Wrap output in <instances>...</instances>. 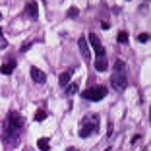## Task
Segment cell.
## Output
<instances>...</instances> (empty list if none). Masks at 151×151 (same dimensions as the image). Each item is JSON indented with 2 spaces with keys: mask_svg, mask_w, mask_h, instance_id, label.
I'll list each match as a JSON object with an SVG mask.
<instances>
[{
  "mask_svg": "<svg viewBox=\"0 0 151 151\" xmlns=\"http://www.w3.org/2000/svg\"><path fill=\"white\" fill-rule=\"evenodd\" d=\"M99 128V114H87L81 118V128H80V136L81 138H89L91 134H95Z\"/></svg>",
  "mask_w": 151,
  "mask_h": 151,
  "instance_id": "1",
  "label": "cell"
},
{
  "mask_svg": "<svg viewBox=\"0 0 151 151\" xmlns=\"http://www.w3.org/2000/svg\"><path fill=\"white\" fill-rule=\"evenodd\" d=\"M105 95H107V87H103V85H95V87L85 89L83 93H81V97L87 99V101H101V99H105Z\"/></svg>",
  "mask_w": 151,
  "mask_h": 151,
  "instance_id": "2",
  "label": "cell"
},
{
  "mask_svg": "<svg viewBox=\"0 0 151 151\" xmlns=\"http://www.w3.org/2000/svg\"><path fill=\"white\" fill-rule=\"evenodd\" d=\"M111 85L114 91H124L126 85H128V81H126V76L120 74V72H112L111 76Z\"/></svg>",
  "mask_w": 151,
  "mask_h": 151,
  "instance_id": "3",
  "label": "cell"
},
{
  "mask_svg": "<svg viewBox=\"0 0 151 151\" xmlns=\"http://www.w3.org/2000/svg\"><path fill=\"white\" fill-rule=\"evenodd\" d=\"M23 124H25V120H23V116L19 114V112H16V111H12L10 112V116H8V128H12V130H22L23 128Z\"/></svg>",
  "mask_w": 151,
  "mask_h": 151,
  "instance_id": "4",
  "label": "cell"
},
{
  "mask_svg": "<svg viewBox=\"0 0 151 151\" xmlns=\"http://www.w3.org/2000/svg\"><path fill=\"white\" fill-rule=\"evenodd\" d=\"M87 39H89V43H91V47H93V50H95L97 56H105V54H107L105 47L101 45V39H99L95 33H87Z\"/></svg>",
  "mask_w": 151,
  "mask_h": 151,
  "instance_id": "5",
  "label": "cell"
},
{
  "mask_svg": "<svg viewBox=\"0 0 151 151\" xmlns=\"http://www.w3.org/2000/svg\"><path fill=\"white\" fill-rule=\"evenodd\" d=\"M2 138H4V142L8 143L10 147H14V145H18V143H19V132H18V130H12V128H8V126H6L4 136H2Z\"/></svg>",
  "mask_w": 151,
  "mask_h": 151,
  "instance_id": "6",
  "label": "cell"
},
{
  "mask_svg": "<svg viewBox=\"0 0 151 151\" xmlns=\"http://www.w3.org/2000/svg\"><path fill=\"white\" fill-rule=\"evenodd\" d=\"M78 45H80V50H81V56H83V60H85V62H89V60H91V54H89V47H87V41H85V37L78 39Z\"/></svg>",
  "mask_w": 151,
  "mask_h": 151,
  "instance_id": "7",
  "label": "cell"
},
{
  "mask_svg": "<svg viewBox=\"0 0 151 151\" xmlns=\"http://www.w3.org/2000/svg\"><path fill=\"white\" fill-rule=\"evenodd\" d=\"M31 78H33L35 83H45V81H47V74H45L43 70H39V68H35V66L31 68Z\"/></svg>",
  "mask_w": 151,
  "mask_h": 151,
  "instance_id": "8",
  "label": "cell"
},
{
  "mask_svg": "<svg viewBox=\"0 0 151 151\" xmlns=\"http://www.w3.org/2000/svg\"><path fill=\"white\" fill-rule=\"evenodd\" d=\"M72 76H74V70H66V72H62V74L58 76V83H60V87H66V85L70 83Z\"/></svg>",
  "mask_w": 151,
  "mask_h": 151,
  "instance_id": "9",
  "label": "cell"
},
{
  "mask_svg": "<svg viewBox=\"0 0 151 151\" xmlns=\"http://www.w3.org/2000/svg\"><path fill=\"white\" fill-rule=\"evenodd\" d=\"M37 6H39V4H37L35 0H31V2H27V4H25V14L29 16V18H33V19H35V18H37V14H39Z\"/></svg>",
  "mask_w": 151,
  "mask_h": 151,
  "instance_id": "10",
  "label": "cell"
},
{
  "mask_svg": "<svg viewBox=\"0 0 151 151\" xmlns=\"http://www.w3.org/2000/svg\"><path fill=\"white\" fill-rule=\"evenodd\" d=\"M95 70H99V72H107L109 70L107 56H97L95 58Z\"/></svg>",
  "mask_w": 151,
  "mask_h": 151,
  "instance_id": "11",
  "label": "cell"
},
{
  "mask_svg": "<svg viewBox=\"0 0 151 151\" xmlns=\"http://www.w3.org/2000/svg\"><path fill=\"white\" fill-rule=\"evenodd\" d=\"M14 68H16V62H8V64H4V66L0 68V72H2L4 76H10L14 72Z\"/></svg>",
  "mask_w": 151,
  "mask_h": 151,
  "instance_id": "12",
  "label": "cell"
},
{
  "mask_svg": "<svg viewBox=\"0 0 151 151\" xmlns=\"http://www.w3.org/2000/svg\"><path fill=\"white\" fill-rule=\"evenodd\" d=\"M37 147H39L41 151H49L50 149V143H49V139H47V138H41L39 142H37Z\"/></svg>",
  "mask_w": 151,
  "mask_h": 151,
  "instance_id": "13",
  "label": "cell"
},
{
  "mask_svg": "<svg viewBox=\"0 0 151 151\" xmlns=\"http://www.w3.org/2000/svg\"><path fill=\"white\" fill-rule=\"evenodd\" d=\"M76 93H78V83L72 81V83L66 85V95H70V97H72V95H76Z\"/></svg>",
  "mask_w": 151,
  "mask_h": 151,
  "instance_id": "14",
  "label": "cell"
},
{
  "mask_svg": "<svg viewBox=\"0 0 151 151\" xmlns=\"http://www.w3.org/2000/svg\"><path fill=\"white\" fill-rule=\"evenodd\" d=\"M124 68H126V64L122 62V60H116V62H114V72H120V74H124Z\"/></svg>",
  "mask_w": 151,
  "mask_h": 151,
  "instance_id": "15",
  "label": "cell"
},
{
  "mask_svg": "<svg viewBox=\"0 0 151 151\" xmlns=\"http://www.w3.org/2000/svg\"><path fill=\"white\" fill-rule=\"evenodd\" d=\"M45 118H47V112H45L43 109H39V111L35 112V120H37V122H43Z\"/></svg>",
  "mask_w": 151,
  "mask_h": 151,
  "instance_id": "16",
  "label": "cell"
},
{
  "mask_svg": "<svg viewBox=\"0 0 151 151\" xmlns=\"http://www.w3.org/2000/svg\"><path fill=\"white\" fill-rule=\"evenodd\" d=\"M116 41H118V43H128V33H126V31H120L118 33V37H116Z\"/></svg>",
  "mask_w": 151,
  "mask_h": 151,
  "instance_id": "17",
  "label": "cell"
},
{
  "mask_svg": "<svg viewBox=\"0 0 151 151\" xmlns=\"http://www.w3.org/2000/svg\"><path fill=\"white\" fill-rule=\"evenodd\" d=\"M78 16H80V10L78 8H70L68 10V18H78Z\"/></svg>",
  "mask_w": 151,
  "mask_h": 151,
  "instance_id": "18",
  "label": "cell"
},
{
  "mask_svg": "<svg viewBox=\"0 0 151 151\" xmlns=\"http://www.w3.org/2000/svg\"><path fill=\"white\" fill-rule=\"evenodd\" d=\"M138 41H139V43H147V41H149V33H139Z\"/></svg>",
  "mask_w": 151,
  "mask_h": 151,
  "instance_id": "19",
  "label": "cell"
},
{
  "mask_svg": "<svg viewBox=\"0 0 151 151\" xmlns=\"http://www.w3.org/2000/svg\"><path fill=\"white\" fill-rule=\"evenodd\" d=\"M31 45H33V41H25V43L22 45V52H25V50H29V49H31Z\"/></svg>",
  "mask_w": 151,
  "mask_h": 151,
  "instance_id": "20",
  "label": "cell"
},
{
  "mask_svg": "<svg viewBox=\"0 0 151 151\" xmlns=\"http://www.w3.org/2000/svg\"><path fill=\"white\" fill-rule=\"evenodd\" d=\"M101 27H103V29H109V27H111V23H107V22H103V23H101Z\"/></svg>",
  "mask_w": 151,
  "mask_h": 151,
  "instance_id": "21",
  "label": "cell"
},
{
  "mask_svg": "<svg viewBox=\"0 0 151 151\" xmlns=\"http://www.w3.org/2000/svg\"><path fill=\"white\" fill-rule=\"evenodd\" d=\"M66 151H78V149H76V147H68Z\"/></svg>",
  "mask_w": 151,
  "mask_h": 151,
  "instance_id": "22",
  "label": "cell"
},
{
  "mask_svg": "<svg viewBox=\"0 0 151 151\" xmlns=\"http://www.w3.org/2000/svg\"><path fill=\"white\" fill-rule=\"evenodd\" d=\"M105 151H111V147H109V149H105Z\"/></svg>",
  "mask_w": 151,
  "mask_h": 151,
  "instance_id": "23",
  "label": "cell"
},
{
  "mask_svg": "<svg viewBox=\"0 0 151 151\" xmlns=\"http://www.w3.org/2000/svg\"><path fill=\"white\" fill-rule=\"evenodd\" d=\"M145 151H149V149H145Z\"/></svg>",
  "mask_w": 151,
  "mask_h": 151,
  "instance_id": "24",
  "label": "cell"
},
{
  "mask_svg": "<svg viewBox=\"0 0 151 151\" xmlns=\"http://www.w3.org/2000/svg\"><path fill=\"white\" fill-rule=\"evenodd\" d=\"M0 18H2V16H0Z\"/></svg>",
  "mask_w": 151,
  "mask_h": 151,
  "instance_id": "25",
  "label": "cell"
}]
</instances>
